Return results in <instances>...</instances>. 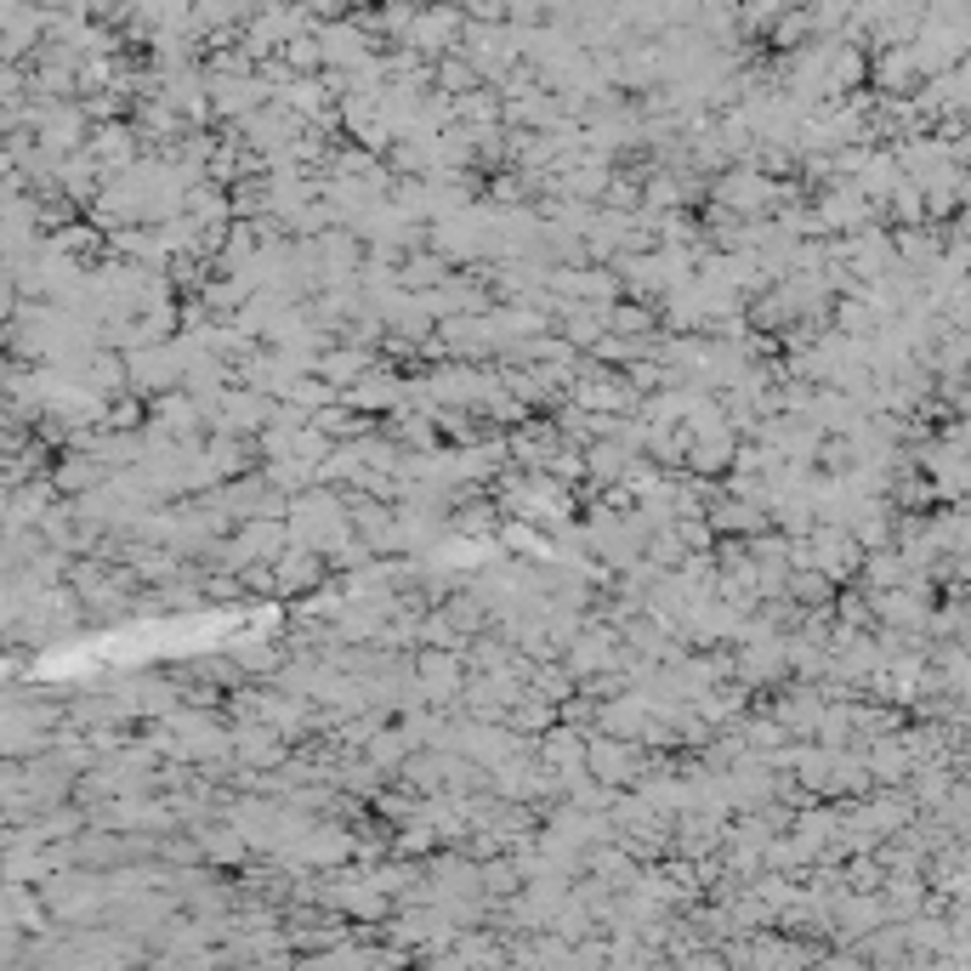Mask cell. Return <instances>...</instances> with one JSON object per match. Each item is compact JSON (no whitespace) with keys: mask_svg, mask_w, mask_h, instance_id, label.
I'll list each match as a JSON object with an SVG mask.
<instances>
[{"mask_svg":"<svg viewBox=\"0 0 971 971\" xmlns=\"http://www.w3.org/2000/svg\"><path fill=\"white\" fill-rule=\"evenodd\" d=\"M455 35H460V12H455V7L415 12V23H409V40H415L420 51H444V46H449Z\"/></svg>","mask_w":971,"mask_h":971,"instance_id":"obj_2","label":"cell"},{"mask_svg":"<svg viewBox=\"0 0 971 971\" xmlns=\"http://www.w3.org/2000/svg\"><path fill=\"white\" fill-rule=\"evenodd\" d=\"M716 194H721L727 205H734V211H761V194H773V182H761L756 171H750V176H745V171H734V176H727Z\"/></svg>","mask_w":971,"mask_h":971,"instance_id":"obj_3","label":"cell"},{"mask_svg":"<svg viewBox=\"0 0 971 971\" xmlns=\"http://www.w3.org/2000/svg\"><path fill=\"white\" fill-rule=\"evenodd\" d=\"M580 756H585V767H591L596 778H609V790H620V784L637 773V756H631L620 739H591Z\"/></svg>","mask_w":971,"mask_h":971,"instance_id":"obj_1","label":"cell"},{"mask_svg":"<svg viewBox=\"0 0 971 971\" xmlns=\"http://www.w3.org/2000/svg\"><path fill=\"white\" fill-rule=\"evenodd\" d=\"M239 761H256V767H279L284 761V750H279V739L273 734H239Z\"/></svg>","mask_w":971,"mask_h":971,"instance_id":"obj_5","label":"cell"},{"mask_svg":"<svg viewBox=\"0 0 971 971\" xmlns=\"http://www.w3.org/2000/svg\"><path fill=\"white\" fill-rule=\"evenodd\" d=\"M438 80H444V91H472L477 86V64H466V57H444Z\"/></svg>","mask_w":971,"mask_h":971,"instance_id":"obj_6","label":"cell"},{"mask_svg":"<svg viewBox=\"0 0 971 971\" xmlns=\"http://www.w3.org/2000/svg\"><path fill=\"white\" fill-rule=\"evenodd\" d=\"M319 574H324V569H319V557H308V552H295V557H290V552H284V557H279V569H273V585H284V591L295 585V591H301V585H313Z\"/></svg>","mask_w":971,"mask_h":971,"instance_id":"obj_4","label":"cell"}]
</instances>
